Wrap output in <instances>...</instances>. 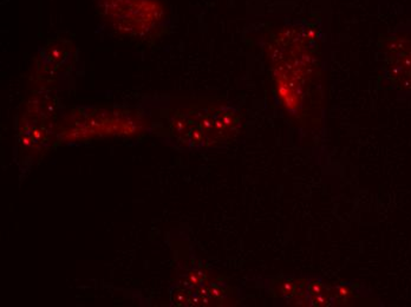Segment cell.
Wrapping results in <instances>:
<instances>
[{
  "mask_svg": "<svg viewBox=\"0 0 411 307\" xmlns=\"http://www.w3.org/2000/svg\"><path fill=\"white\" fill-rule=\"evenodd\" d=\"M95 1L100 17L121 35L145 39L166 27V10L158 0Z\"/></svg>",
  "mask_w": 411,
  "mask_h": 307,
  "instance_id": "2",
  "label": "cell"
},
{
  "mask_svg": "<svg viewBox=\"0 0 411 307\" xmlns=\"http://www.w3.org/2000/svg\"><path fill=\"white\" fill-rule=\"evenodd\" d=\"M241 127L235 108L221 103L195 104L176 110L167 123V135L176 146L200 149L232 139Z\"/></svg>",
  "mask_w": 411,
  "mask_h": 307,
  "instance_id": "1",
  "label": "cell"
},
{
  "mask_svg": "<svg viewBox=\"0 0 411 307\" xmlns=\"http://www.w3.org/2000/svg\"><path fill=\"white\" fill-rule=\"evenodd\" d=\"M305 301L311 306H329L333 303L332 289L320 279L310 280L306 285Z\"/></svg>",
  "mask_w": 411,
  "mask_h": 307,
  "instance_id": "3",
  "label": "cell"
}]
</instances>
